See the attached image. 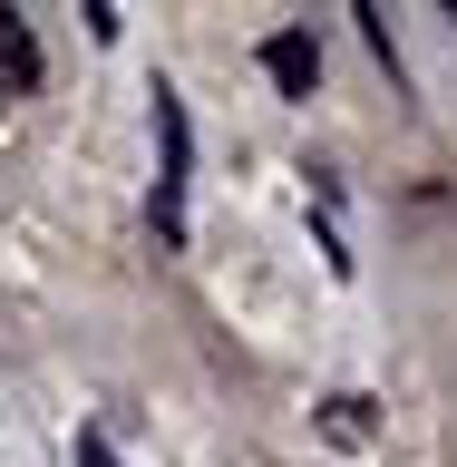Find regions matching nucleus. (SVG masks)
I'll return each mask as SVG.
<instances>
[{
	"label": "nucleus",
	"mask_w": 457,
	"mask_h": 467,
	"mask_svg": "<svg viewBox=\"0 0 457 467\" xmlns=\"http://www.w3.org/2000/svg\"><path fill=\"white\" fill-rule=\"evenodd\" d=\"M156 234L166 244H185V166H195V137H185V108H175L166 88H156Z\"/></svg>",
	"instance_id": "f257e3e1"
},
{
	"label": "nucleus",
	"mask_w": 457,
	"mask_h": 467,
	"mask_svg": "<svg viewBox=\"0 0 457 467\" xmlns=\"http://www.w3.org/2000/svg\"><path fill=\"white\" fill-rule=\"evenodd\" d=\"M263 78L283 88V98H312V78H321V49L302 39V29H273V39H263Z\"/></svg>",
	"instance_id": "f03ea898"
},
{
	"label": "nucleus",
	"mask_w": 457,
	"mask_h": 467,
	"mask_svg": "<svg viewBox=\"0 0 457 467\" xmlns=\"http://www.w3.org/2000/svg\"><path fill=\"white\" fill-rule=\"evenodd\" d=\"M0 58H10V88L39 78V49H29V20H20V10H0Z\"/></svg>",
	"instance_id": "7ed1b4c3"
},
{
	"label": "nucleus",
	"mask_w": 457,
	"mask_h": 467,
	"mask_svg": "<svg viewBox=\"0 0 457 467\" xmlns=\"http://www.w3.org/2000/svg\"><path fill=\"white\" fill-rule=\"evenodd\" d=\"M360 409H370V400H331V419H321V429L341 438V448H360V438H370V419H360Z\"/></svg>",
	"instance_id": "20e7f679"
},
{
	"label": "nucleus",
	"mask_w": 457,
	"mask_h": 467,
	"mask_svg": "<svg viewBox=\"0 0 457 467\" xmlns=\"http://www.w3.org/2000/svg\"><path fill=\"white\" fill-rule=\"evenodd\" d=\"M78 467H117V448H108L98 429H88V438H78Z\"/></svg>",
	"instance_id": "39448f33"
}]
</instances>
